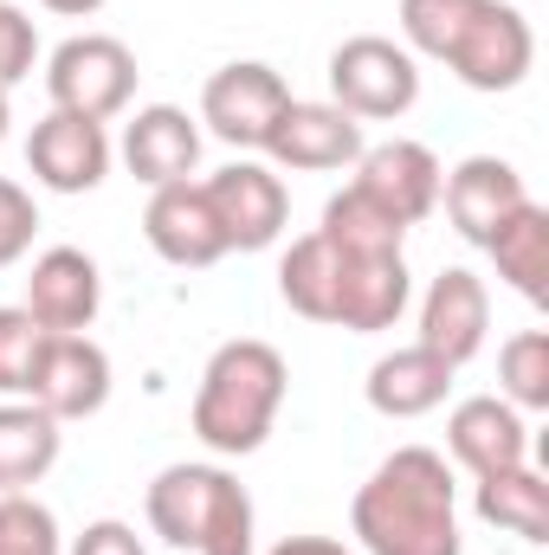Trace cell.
I'll use <instances>...</instances> for the list:
<instances>
[{
  "label": "cell",
  "instance_id": "6da1fadb",
  "mask_svg": "<svg viewBox=\"0 0 549 555\" xmlns=\"http://www.w3.org/2000/svg\"><path fill=\"white\" fill-rule=\"evenodd\" d=\"M349 524L369 555H459V498L433 446L388 452L349 504Z\"/></svg>",
  "mask_w": 549,
  "mask_h": 555
},
{
  "label": "cell",
  "instance_id": "7a4b0ae2",
  "mask_svg": "<svg viewBox=\"0 0 549 555\" xmlns=\"http://www.w3.org/2000/svg\"><path fill=\"white\" fill-rule=\"evenodd\" d=\"M284 356L259 336H233L207 356L201 388H194V439L220 459H246L266 446L278 408H284Z\"/></svg>",
  "mask_w": 549,
  "mask_h": 555
},
{
  "label": "cell",
  "instance_id": "3957f363",
  "mask_svg": "<svg viewBox=\"0 0 549 555\" xmlns=\"http://www.w3.org/2000/svg\"><path fill=\"white\" fill-rule=\"evenodd\" d=\"M149 530L194 555H253V498L220 465H168L142 491Z\"/></svg>",
  "mask_w": 549,
  "mask_h": 555
},
{
  "label": "cell",
  "instance_id": "277c9868",
  "mask_svg": "<svg viewBox=\"0 0 549 555\" xmlns=\"http://www.w3.org/2000/svg\"><path fill=\"white\" fill-rule=\"evenodd\" d=\"M413 98H420V65L408 46L382 39V33H356L330 52V104L349 111L356 124L408 117Z\"/></svg>",
  "mask_w": 549,
  "mask_h": 555
},
{
  "label": "cell",
  "instance_id": "5b68a950",
  "mask_svg": "<svg viewBox=\"0 0 549 555\" xmlns=\"http://www.w3.org/2000/svg\"><path fill=\"white\" fill-rule=\"evenodd\" d=\"M46 91H52V111L111 124L137 98V52L111 33H72L46 59Z\"/></svg>",
  "mask_w": 549,
  "mask_h": 555
},
{
  "label": "cell",
  "instance_id": "8992f818",
  "mask_svg": "<svg viewBox=\"0 0 549 555\" xmlns=\"http://www.w3.org/2000/svg\"><path fill=\"white\" fill-rule=\"evenodd\" d=\"M446 65L472 91H518L531 78V65H537V33H531V20L511 0H485L465 20V33L452 39Z\"/></svg>",
  "mask_w": 549,
  "mask_h": 555
},
{
  "label": "cell",
  "instance_id": "52a82bcc",
  "mask_svg": "<svg viewBox=\"0 0 549 555\" xmlns=\"http://www.w3.org/2000/svg\"><path fill=\"white\" fill-rule=\"evenodd\" d=\"M284 104H291V85L278 78L272 65L240 59V65H220V72L207 78V91H201V124L220 142H233V149H266V137H272V124H278Z\"/></svg>",
  "mask_w": 549,
  "mask_h": 555
},
{
  "label": "cell",
  "instance_id": "ba28073f",
  "mask_svg": "<svg viewBox=\"0 0 549 555\" xmlns=\"http://www.w3.org/2000/svg\"><path fill=\"white\" fill-rule=\"evenodd\" d=\"M201 188H207V207L220 220L227 253H266L278 233H284V220H291L284 181H278L272 168H259V162H227Z\"/></svg>",
  "mask_w": 549,
  "mask_h": 555
},
{
  "label": "cell",
  "instance_id": "9c48e42d",
  "mask_svg": "<svg viewBox=\"0 0 549 555\" xmlns=\"http://www.w3.org/2000/svg\"><path fill=\"white\" fill-rule=\"evenodd\" d=\"M485 330H491V291H485V278L465 272V266H446L426 284V297H420V349H433L439 362L465 369L485 349Z\"/></svg>",
  "mask_w": 549,
  "mask_h": 555
},
{
  "label": "cell",
  "instance_id": "30bf717a",
  "mask_svg": "<svg viewBox=\"0 0 549 555\" xmlns=\"http://www.w3.org/2000/svg\"><path fill=\"white\" fill-rule=\"evenodd\" d=\"M26 168H33V181L52 188V194H91V188L111 175V137H104V124H91V117L52 111V117H39L33 137H26Z\"/></svg>",
  "mask_w": 549,
  "mask_h": 555
},
{
  "label": "cell",
  "instance_id": "8fae6325",
  "mask_svg": "<svg viewBox=\"0 0 549 555\" xmlns=\"http://www.w3.org/2000/svg\"><path fill=\"white\" fill-rule=\"evenodd\" d=\"M98 304H104V278H98V259L78 253V246H52L33 259V278H26V317L52 336H78L98 323Z\"/></svg>",
  "mask_w": 549,
  "mask_h": 555
},
{
  "label": "cell",
  "instance_id": "7c38bea8",
  "mask_svg": "<svg viewBox=\"0 0 549 555\" xmlns=\"http://www.w3.org/2000/svg\"><path fill=\"white\" fill-rule=\"evenodd\" d=\"M33 408L59 420H91L104 401H111V356L78 330V336H46V356L33 369Z\"/></svg>",
  "mask_w": 549,
  "mask_h": 555
},
{
  "label": "cell",
  "instance_id": "4fadbf2b",
  "mask_svg": "<svg viewBox=\"0 0 549 555\" xmlns=\"http://www.w3.org/2000/svg\"><path fill=\"white\" fill-rule=\"evenodd\" d=\"M142 233H149V246H155L168 266H181V272H207V266L227 259V240H220V220H214L201 181H168V188H155V194H149V214H142Z\"/></svg>",
  "mask_w": 549,
  "mask_h": 555
},
{
  "label": "cell",
  "instance_id": "5bb4252c",
  "mask_svg": "<svg viewBox=\"0 0 549 555\" xmlns=\"http://www.w3.org/2000/svg\"><path fill=\"white\" fill-rule=\"evenodd\" d=\"M439 201H446V220L459 227V240L485 246L531 194H524V175L505 155H465L452 175H439Z\"/></svg>",
  "mask_w": 549,
  "mask_h": 555
},
{
  "label": "cell",
  "instance_id": "9a60e30c",
  "mask_svg": "<svg viewBox=\"0 0 549 555\" xmlns=\"http://www.w3.org/2000/svg\"><path fill=\"white\" fill-rule=\"evenodd\" d=\"M439 162H433V149L426 142H375V149H362L356 155V188L369 194V201H382L401 227H420L433 207H439Z\"/></svg>",
  "mask_w": 549,
  "mask_h": 555
},
{
  "label": "cell",
  "instance_id": "2e32d148",
  "mask_svg": "<svg viewBox=\"0 0 549 555\" xmlns=\"http://www.w3.org/2000/svg\"><path fill=\"white\" fill-rule=\"evenodd\" d=\"M413 297V278L401 253H382V259H349L336 253V297H330V323L336 330H356V336H375V330H395L401 310Z\"/></svg>",
  "mask_w": 549,
  "mask_h": 555
},
{
  "label": "cell",
  "instance_id": "e0dca14e",
  "mask_svg": "<svg viewBox=\"0 0 549 555\" xmlns=\"http://www.w3.org/2000/svg\"><path fill=\"white\" fill-rule=\"evenodd\" d=\"M362 149L369 142H362V124L349 111H336V104H297V98L278 111L272 137H266V155H272L278 168H304V175L349 168Z\"/></svg>",
  "mask_w": 549,
  "mask_h": 555
},
{
  "label": "cell",
  "instance_id": "ac0fdd59",
  "mask_svg": "<svg viewBox=\"0 0 549 555\" xmlns=\"http://www.w3.org/2000/svg\"><path fill=\"white\" fill-rule=\"evenodd\" d=\"M446 452L472 472V478H491V472H511L524 465L531 452V433H524V414L498 395H472L459 401L452 420H446Z\"/></svg>",
  "mask_w": 549,
  "mask_h": 555
},
{
  "label": "cell",
  "instance_id": "d6986e66",
  "mask_svg": "<svg viewBox=\"0 0 549 555\" xmlns=\"http://www.w3.org/2000/svg\"><path fill=\"white\" fill-rule=\"evenodd\" d=\"M124 162L130 175L149 188H168V181H194V162H201V130L181 104H149L124 124Z\"/></svg>",
  "mask_w": 549,
  "mask_h": 555
},
{
  "label": "cell",
  "instance_id": "ffe728a7",
  "mask_svg": "<svg viewBox=\"0 0 549 555\" xmlns=\"http://www.w3.org/2000/svg\"><path fill=\"white\" fill-rule=\"evenodd\" d=\"M452 375H459L452 362H439L433 349L408 343V349H395V356H382L369 369V408L388 420H420L452 395Z\"/></svg>",
  "mask_w": 549,
  "mask_h": 555
},
{
  "label": "cell",
  "instance_id": "44dd1931",
  "mask_svg": "<svg viewBox=\"0 0 549 555\" xmlns=\"http://www.w3.org/2000/svg\"><path fill=\"white\" fill-rule=\"evenodd\" d=\"M59 446H65V433H59V420L46 414V408L7 401L0 408V498L39 485L59 465Z\"/></svg>",
  "mask_w": 549,
  "mask_h": 555
},
{
  "label": "cell",
  "instance_id": "7402d4cb",
  "mask_svg": "<svg viewBox=\"0 0 549 555\" xmlns=\"http://www.w3.org/2000/svg\"><path fill=\"white\" fill-rule=\"evenodd\" d=\"M485 253L498 259V278H505L518 297L549 304V214L537 201H524V207L485 240Z\"/></svg>",
  "mask_w": 549,
  "mask_h": 555
},
{
  "label": "cell",
  "instance_id": "603a6c76",
  "mask_svg": "<svg viewBox=\"0 0 549 555\" xmlns=\"http://www.w3.org/2000/svg\"><path fill=\"white\" fill-rule=\"evenodd\" d=\"M317 233H323L336 253H349V259H382V253H401V240H408V227H401L382 201H369L356 181L323 201V227H317Z\"/></svg>",
  "mask_w": 549,
  "mask_h": 555
},
{
  "label": "cell",
  "instance_id": "cb8c5ba5",
  "mask_svg": "<svg viewBox=\"0 0 549 555\" xmlns=\"http://www.w3.org/2000/svg\"><path fill=\"white\" fill-rule=\"evenodd\" d=\"M478 517L524 543H549V485L531 465L491 472V478H478Z\"/></svg>",
  "mask_w": 549,
  "mask_h": 555
},
{
  "label": "cell",
  "instance_id": "d4e9b609",
  "mask_svg": "<svg viewBox=\"0 0 549 555\" xmlns=\"http://www.w3.org/2000/svg\"><path fill=\"white\" fill-rule=\"evenodd\" d=\"M278 297L310 317V323H330V297H336V246L323 233H304L291 240L284 266H278Z\"/></svg>",
  "mask_w": 549,
  "mask_h": 555
},
{
  "label": "cell",
  "instance_id": "484cf974",
  "mask_svg": "<svg viewBox=\"0 0 549 555\" xmlns=\"http://www.w3.org/2000/svg\"><path fill=\"white\" fill-rule=\"evenodd\" d=\"M498 375H505V401L511 408H549V330H518L505 349H498Z\"/></svg>",
  "mask_w": 549,
  "mask_h": 555
},
{
  "label": "cell",
  "instance_id": "4316f807",
  "mask_svg": "<svg viewBox=\"0 0 549 555\" xmlns=\"http://www.w3.org/2000/svg\"><path fill=\"white\" fill-rule=\"evenodd\" d=\"M46 336L52 330H39L20 304H0V395H13V401L33 395V369L46 356Z\"/></svg>",
  "mask_w": 549,
  "mask_h": 555
},
{
  "label": "cell",
  "instance_id": "83f0119b",
  "mask_svg": "<svg viewBox=\"0 0 549 555\" xmlns=\"http://www.w3.org/2000/svg\"><path fill=\"white\" fill-rule=\"evenodd\" d=\"M478 7H485V0H401V33H408L413 52L446 59L452 39L465 33V20H472Z\"/></svg>",
  "mask_w": 549,
  "mask_h": 555
},
{
  "label": "cell",
  "instance_id": "f1b7e54d",
  "mask_svg": "<svg viewBox=\"0 0 549 555\" xmlns=\"http://www.w3.org/2000/svg\"><path fill=\"white\" fill-rule=\"evenodd\" d=\"M0 555H65L59 517H52L39 498L7 491V498H0Z\"/></svg>",
  "mask_w": 549,
  "mask_h": 555
},
{
  "label": "cell",
  "instance_id": "f546056e",
  "mask_svg": "<svg viewBox=\"0 0 549 555\" xmlns=\"http://www.w3.org/2000/svg\"><path fill=\"white\" fill-rule=\"evenodd\" d=\"M33 59H39V33H33V20H26L13 0H0V91H13V85L33 72Z\"/></svg>",
  "mask_w": 549,
  "mask_h": 555
},
{
  "label": "cell",
  "instance_id": "4dcf8cb0",
  "mask_svg": "<svg viewBox=\"0 0 549 555\" xmlns=\"http://www.w3.org/2000/svg\"><path fill=\"white\" fill-rule=\"evenodd\" d=\"M33 233H39V207H33V194H26L20 181L0 175V266H13V259L33 246Z\"/></svg>",
  "mask_w": 549,
  "mask_h": 555
},
{
  "label": "cell",
  "instance_id": "1f68e13d",
  "mask_svg": "<svg viewBox=\"0 0 549 555\" xmlns=\"http://www.w3.org/2000/svg\"><path fill=\"white\" fill-rule=\"evenodd\" d=\"M72 555H149V550H142V537L130 530V524L98 517V524H85V537L72 543Z\"/></svg>",
  "mask_w": 549,
  "mask_h": 555
},
{
  "label": "cell",
  "instance_id": "d6a6232c",
  "mask_svg": "<svg viewBox=\"0 0 549 555\" xmlns=\"http://www.w3.org/2000/svg\"><path fill=\"white\" fill-rule=\"evenodd\" d=\"M272 555H349L336 537H284Z\"/></svg>",
  "mask_w": 549,
  "mask_h": 555
},
{
  "label": "cell",
  "instance_id": "836d02e7",
  "mask_svg": "<svg viewBox=\"0 0 549 555\" xmlns=\"http://www.w3.org/2000/svg\"><path fill=\"white\" fill-rule=\"evenodd\" d=\"M39 7H52V13H65V20H85V13H98L104 0H39Z\"/></svg>",
  "mask_w": 549,
  "mask_h": 555
},
{
  "label": "cell",
  "instance_id": "e575fe53",
  "mask_svg": "<svg viewBox=\"0 0 549 555\" xmlns=\"http://www.w3.org/2000/svg\"><path fill=\"white\" fill-rule=\"evenodd\" d=\"M0 137H7V91H0Z\"/></svg>",
  "mask_w": 549,
  "mask_h": 555
}]
</instances>
